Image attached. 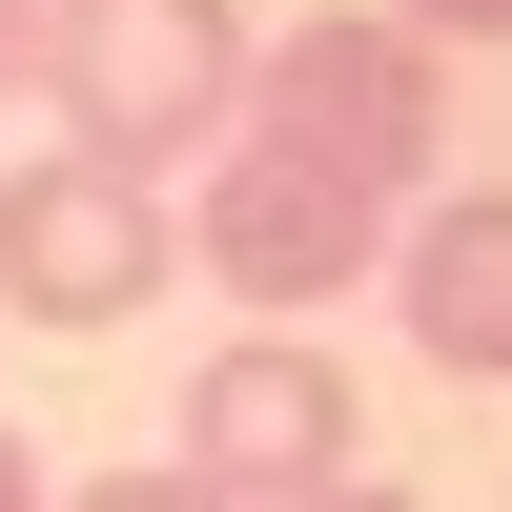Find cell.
Segmentation results:
<instances>
[{"instance_id":"cell-1","label":"cell","mask_w":512,"mask_h":512,"mask_svg":"<svg viewBox=\"0 0 512 512\" xmlns=\"http://www.w3.org/2000/svg\"><path fill=\"white\" fill-rule=\"evenodd\" d=\"M431 123H451V82H431V41H410L390 0H349V21H308V41H246V103H226V144H205L185 267H226L267 328L328 308V287L431 205Z\"/></svg>"},{"instance_id":"cell-2","label":"cell","mask_w":512,"mask_h":512,"mask_svg":"<svg viewBox=\"0 0 512 512\" xmlns=\"http://www.w3.org/2000/svg\"><path fill=\"white\" fill-rule=\"evenodd\" d=\"M41 103L103 164H205L246 103V0H41Z\"/></svg>"},{"instance_id":"cell-3","label":"cell","mask_w":512,"mask_h":512,"mask_svg":"<svg viewBox=\"0 0 512 512\" xmlns=\"http://www.w3.org/2000/svg\"><path fill=\"white\" fill-rule=\"evenodd\" d=\"M164 267H185V205L144 164H103V144L0 164V308L21 328H123V308H164Z\"/></svg>"},{"instance_id":"cell-4","label":"cell","mask_w":512,"mask_h":512,"mask_svg":"<svg viewBox=\"0 0 512 512\" xmlns=\"http://www.w3.org/2000/svg\"><path fill=\"white\" fill-rule=\"evenodd\" d=\"M164 472H185L205 512H308V492H349V472H369V410H349V369H328V349L246 328V349H226V369L185 390Z\"/></svg>"},{"instance_id":"cell-5","label":"cell","mask_w":512,"mask_h":512,"mask_svg":"<svg viewBox=\"0 0 512 512\" xmlns=\"http://www.w3.org/2000/svg\"><path fill=\"white\" fill-rule=\"evenodd\" d=\"M390 267H410V349H431V369H492V390H512V185L410 205V226H390Z\"/></svg>"},{"instance_id":"cell-6","label":"cell","mask_w":512,"mask_h":512,"mask_svg":"<svg viewBox=\"0 0 512 512\" xmlns=\"http://www.w3.org/2000/svg\"><path fill=\"white\" fill-rule=\"evenodd\" d=\"M41 512H205L185 472H82V492H41Z\"/></svg>"},{"instance_id":"cell-7","label":"cell","mask_w":512,"mask_h":512,"mask_svg":"<svg viewBox=\"0 0 512 512\" xmlns=\"http://www.w3.org/2000/svg\"><path fill=\"white\" fill-rule=\"evenodd\" d=\"M410 41H512V0H390Z\"/></svg>"},{"instance_id":"cell-8","label":"cell","mask_w":512,"mask_h":512,"mask_svg":"<svg viewBox=\"0 0 512 512\" xmlns=\"http://www.w3.org/2000/svg\"><path fill=\"white\" fill-rule=\"evenodd\" d=\"M21 82H41V0H0V103H21Z\"/></svg>"},{"instance_id":"cell-9","label":"cell","mask_w":512,"mask_h":512,"mask_svg":"<svg viewBox=\"0 0 512 512\" xmlns=\"http://www.w3.org/2000/svg\"><path fill=\"white\" fill-rule=\"evenodd\" d=\"M0 512H41V451H21V431H0Z\"/></svg>"},{"instance_id":"cell-10","label":"cell","mask_w":512,"mask_h":512,"mask_svg":"<svg viewBox=\"0 0 512 512\" xmlns=\"http://www.w3.org/2000/svg\"><path fill=\"white\" fill-rule=\"evenodd\" d=\"M308 512H431V492H369V472H349V492H308Z\"/></svg>"}]
</instances>
